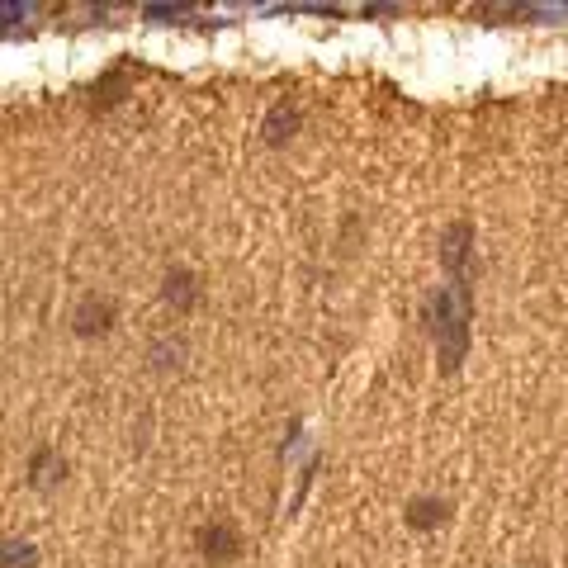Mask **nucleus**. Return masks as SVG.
Listing matches in <instances>:
<instances>
[{
  "label": "nucleus",
  "instance_id": "39448f33",
  "mask_svg": "<svg viewBox=\"0 0 568 568\" xmlns=\"http://www.w3.org/2000/svg\"><path fill=\"white\" fill-rule=\"evenodd\" d=\"M161 294H166V303L171 308H195L199 303V280H195V270H166V284H161Z\"/></svg>",
  "mask_w": 568,
  "mask_h": 568
},
{
  "label": "nucleus",
  "instance_id": "f257e3e1",
  "mask_svg": "<svg viewBox=\"0 0 568 568\" xmlns=\"http://www.w3.org/2000/svg\"><path fill=\"white\" fill-rule=\"evenodd\" d=\"M422 318L431 327V337L441 346V370H460L464 351H469V284H441L422 299Z\"/></svg>",
  "mask_w": 568,
  "mask_h": 568
},
{
  "label": "nucleus",
  "instance_id": "6e6552de",
  "mask_svg": "<svg viewBox=\"0 0 568 568\" xmlns=\"http://www.w3.org/2000/svg\"><path fill=\"white\" fill-rule=\"evenodd\" d=\"M5 568H34V545L10 540V545H5Z\"/></svg>",
  "mask_w": 568,
  "mask_h": 568
},
{
  "label": "nucleus",
  "instance_id": "1a4fd4ad",
  "mask_svg": "<svg viewBox=\"0 0 568 568\" xmlns=\"http://www.w3.org/2000/svg\"><path fill=\"white\" fill-rule=\"evenodd\" d=\"M142 15L147 19H176V15H185V5H142Z\"/></svg>",
  "mask_w": 568,
  "mask_h": 568
},
{
  "label": "nucleus",
  "instance_id": "20e7f679",
  "mask_svg": "<svg viewBox=\"0 0 568 568\" xmlns=\"http://www.w3.org/2000/svg\"><path fill=\"white\" fill-rule=\"evenodd\" d=\"M469 242H474V223H450L441 237V256H445V270L455 275V284H464V251H469Z\"/></svg>",
  "mask_w": 568,
  "mask_h": 568
},
{
  "label": "nucleus",
  "instance_id": "7ed1b4c3",
  "mask_svg": "<svg viewBox=\"0 0 568 568\" xmlns=\"http://www.w3.org/2000/svg\"><path fill=\"white\" fill-rule=\"evenodd\" d=\"M195 545L209 564H228V559H237V550H242V535H237V526H228V521H204L195 531Z\"/></svg>",
  "mask_w": 568,
  "mask_h": 568
},
{
  "label": "nucleus",
  "instance_id": "0eeeda50",
  "mask_svg": "<svg viewBox=\"0 0 568 568\" xmlns=\"http://www.w3.org/2000/svg\"><path fill=\"white\" fill-rule=\"evenodd\" d=\"M445 516H450V502H441V497H412L408 502V526L412 531H431V526H441Z\"/></svg>",
  "mask_w": 568,
  "mask_h": 568
},
{
  "label": "nucleus",
  "instance_id": "f03ea898",
  "mask_svg": "<svg viewBox=\"0 0 568 568\" xmlns=\"http://www.w3.org/2000/svg\"><path fill=\"white\" fill-rule=\"evenodd\" d=\"M114 318H119V303L109 294H86L76 303V313H71V327H76V337H105Z\"/></svg>",
  "mask_w": 568,
  "mask_h": 568
},
{
  "label": "nucleus",
  "instance_id": "423d86ee",
  "mask_svg": "<svg viewBox=\"0 0 568 568\" xmlns=\"http://www.w3.org/2000/svg\"><path fill=\"white\" fill-rule=\"evenodd\" d=\"M299 105L294 100H280V105H270L266 114V142H284V138H294L299 133Z\"/></svg>",
  "mask_w": 568,
  "mask_h": 568
}]
</instances>
